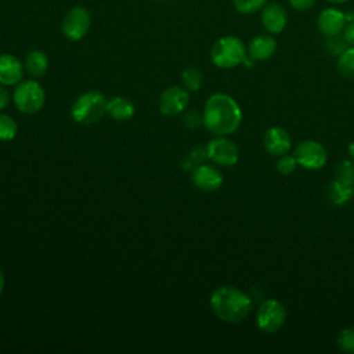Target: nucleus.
Listing matches in <instances>:
<instances>
[{"label": "nucleus", "instance_id": "obj_23", "mask_svg": "<svg viewBox=\"0 0 354 354\" xmlns=\"http://www.w3.org/2000/svg\"><path fill=\"white\" fill-rule=\"evenodd\" d=\"M18 124L7 113L0 112V141H10L17 136Z\"/></svg>", "mask_w": 354, "mask_h": 354}, {"label": "nucleus", "instance_id": "obj_4", "mask_svg": "<svg viewBox=\"0 0 354 354\" xmlns=\"http://www.w3.org/2000/svg\"><path fill=\"white\" fill-rule=\"evenodd\" d=\"M106 112L105 97L98 91H86L80 94L71 108V116L80 124H93Z\"/></svg>", "mask_w": 354, "mask_h": 354}, {"label": "nucleus", "instance_id": "obj_24", "mask_svg": "<svg viewBox=\"0 0 354 354\" xmlns=\"http://www.w3.org/2000/svg\"><path fill=\"white\" fill-rule=\"evenodd\" d=\"M267 3L268 0H232V4L239 14H253L261 10Z\"/></svg>", "mask_w": 354, "mask_h": 354}, {"label": "nucleus", "instance_id": "obj_32", "mask_svg": "<svg viewBox=\"0 0 354 354\" xmlns=\"http://www.w3.org/2000/svg\"><path fill=\"white\" fill-rule=\"evenodd\" d=\"M8 101H10L8 91L3 86H0V109L6 108L8 105Z\"/></svg>", "mask_w": 354, "mask_h": 354}, {"label": "nucleus", "instance_id": "obj_11", "mask_svg": "<svg viewBox=\"0 0 354 354\" xmlns=\"http://www.w3.org/2000/svg\"><path fill=\"white\" fill-rule=\"evenodd\" d=\"M347 25L346 12L337 8H325L319 12L317 19V26L324 36L342 35Z\"/></svg>", "mask_w": 354, "mask_h": 354}, {"label": "nucleus", "instance_id": "obj_10", "mask_svg": "<svg viewBox=\"0 0 354 354\" xmlns=\"http://www.w3.org/2000/svg\"><path fill=\"white\" fill-rule=\"evenodd\" d=\"M189 104V94L180 86H170L159 97V111L166 116H176L185 111Z\"/></svg>", "mask_w": 354, "mask_h": 354}, {"label": "nucleus", "instance_id": "obj_8", "mask_svg": "<svg viewBox=\"0 0 354 354\" xmlns=\"http://www.w3.org/2000/svg\"><path fill=\"white\" fill-rule=\"evenodd\" d=\"M206 153L212 162L225 167L236 165L239 159L238 147L225 136H217L216 138L210 140L206 145Z\"/></svg>", "mask_w": 354, "mask_h": 354}, {"label": "nucleus", "instance_id": "obj_31", "mask_svg": "<svg viewBox=\"0 0 354 354\" xmlns=\"http://www.w3.org/2000/svg\"><path fill=\"white\" fill-rule=\"evenodd\" d=\"M342 35H343L346 43H347L348 46H353V47H354V21L347 22V25H346V28H344V30H343Z\"/></svg>", "mask_w": 354, "mask_h": 354}, {"label": "nucleus", "instance_id": "obj_19", "mask_svg": "<svg viewBox=\"0 0 354 354\" xmlns=\"http://www.w3.org/2000/svg\"><path fill=\"white\" fill-rule=\"evenodd\" d=\"M26 72L33 77L43 76L48 69V58L47 55L40 50H32L25 57L24 64Z\"/></svg>", "mask_w": 354, "mask_h": 354}, {"label": "nucleus", "instance_id": "obj_3", "mask_svg": "<svg viewBox=\"0 0 354 354\" xmlns=\"http://www.w3.org/2000/svg\"><path fill=\"white\" fill-rule=\"evenodd\" d=\"M246 46L236 36H223L214 41L210 50L213 64L223 69H231L243 64L246 58Z\"/></svg>", "mask_w": 354, "mask_h": 354}, {"label": "nucleus", "instance_id": "obj_28", "mask_svg": "<svg viewBox=\"0 0 354 354\" xmlns=\"http://www.w3.org/2000/svg\"><path fill=\"white\" fill-rule=\"evenodd\" d=\"M183 123L187 129L194 130V129H198L201 124H203V116L196 109H192L184 113Z\"/></svg>", "mask_w": 354, "mask_h": 354}, {"label": "nucleus", "instance_id": "obj_27", "mask_svg": "<svg viewBox=\"0 0 354 354\" xmlns=\"http://www.w3.org/2000/svg\"><path fill=\"white\" fill-rule=\"evenodd\" d=\"M348 44L346 43L343 35H336V36H328L326 37V48L332 55H340Z\"/></svg>", "mask_w": 354, "mask_h": 354}, {"label": "nucleus", "instance_id": "obj_25", "mask_svg": "<svg viewBox=\"0 0 354 354\" xmlns=\"http://www.w3.org/2000/svg\"><path fill=\"white\" fill-rule=\"evenodd\" d=\"M337 346L342 351L354 354V326H348L340 330L337 335Z\"/></svg>", "mask_w": 354, "mask_h": 354}, {"label": "nucleus", "instance_id": "obj_14", "mask_svg": "<svg viewBox=\"0 0 354 354\" xmlns=\"http://www.w3.org/2000/svg\"><path fill=\"white\" fill-rule=\"evenodd\" d=\"M290 144L292 141L289 133L279 126L270 127L263 136V145L266 151L275 156L288 153V151L290 149Z\"/></svg>", "mask_w": 354, "mask_h": 354}, {"label": "nucleus", "instance_id": "obj_30", "mask_svg": "<svg viewBox=\"0 0 354 354\" xmlns=\"http://www.w3.org/2000/svg\"><path fill=\"white\" fill-rule=\"evenodd\" d=\"M317 0H289V6L296 11L310 10Z\"/></svg>", "mask_w": 354, "mask_h": 354}, {"label": "nucleus", "instance_id": "obj_6", "mask_svg": "<svg viewBox=\"0 0 354 354\" xmlns=\"http://www.w3.org/2000/svg\"><path fill=\"white\" fill-rule=\"evenodd\" d=\"M286 319V308L275 299L263 301L256 313V322L260 330L266 333H275Z\"/></svg>", "mask_w": 354, "mask_h": 354}, {"label": "nucleus", "instance_id": "obj_35", "mask_svg": "<svg viewBox=\"0 0 354 354\" xmlns=\"http://www.w3.org/2000/svg\"><path fill=\"white\" fill-rule=\"evenodd\" d=\"M326 1L330 4H343V3H347L348 0H326Z\"/></svg>", "mask_w": 354, "mask_h": 354}, {"label": "nucleus", "instance_id": "obj_2", "mask_svg": "<svg viewBox=\"0 0 354 354\" xmlns=\"http://www.w3.org/2000/svg\"><path fill=\"white\" fill-rule=\"evenodd\" d=\"M210 308L214 315L228 324L243 321L252 311V299L235 286H220L210 295Z\"/></svg>", "mask_w": 354, "mask_h": 354}, {"label": "nucleus", "instance_id": "obj_16", "mask_svg": "<svg viewBox=\"0 0 354 354\" xmlns=\"http://www.w3.org/2000/svg\"><path fill=\"white\" fill-rule=\"evenodd\" d=\"M275 51H277V41L270 35L254 36L248 46L249 58H252L253 61L270 59L275 54Z\"/></svg>", "mask_w": 354, "mask_h": 354}, {"label": "nucleus", "instance_id": "obj_22", "mask_svg": "<svg viewBox=\"0 0 354 354\" xmlns=\"http://www.w3.org/2000/svg\"><path fill=\"white\" fill-rule=\"evenodd\" d=\"M335 178L342 183L354 185V160H350V159L340 160L335 169Z\"/></svg>", "mask_w": 354, "mask_h": 354}, {"label": "nucleus", "instance_id": "obj_21", "mask_svg": "<svg viewBox=\"0 0 354 354\" xmlns=\"http://www.w3.org/2000/svg\"><path fill=\"white\" fill-rule=\"evenodd\" d=\"M181 80H183L185 88H188L191 91H198L203 83V75H202L201 69H198L195 66H189L183 71Z\"/></svg>", "mask_w": 354, "mask_h": 354}, {"label": "nucleus", "instance_id": "obj_13", "mask_svg": "<svg viewBox=\"0 0 354 354\" xmlns=\"http://www.w3.org/2000/svg\"><path fill=\"white\" fill-rule=\"evenodd\" d=\"M261 25L268 33H281L288 24L286 10L279 3H267L261 8Z\"/></svg>", "mask_w": 354, "mask_h": 354}, {"label": "nucleus", "instance_id": "obj_20", "mask_svg": "<svg viewBox=\"0 0 354 354\" xmlns=\"http://www.w3.org/2000/svg\"><path fill=\"white\" fill-rule=\"evenodd\" d=\"M337 71L346 79H354V47L348 46L337 57Z\"/></svg>", "mask_w": 354, "mask_h": 354}, {"label": "nucleus", "instance_id": "obj_29", "mask_svg": "<svg viewBox=\"0 0 354 354\" xmlns=\"http://www.w3.org/2000/svg\"><path fill=\"white\" fill-rule=\"evenodd\" d=\"M195 165H201L206 158H207V153H206V147H194L191 151H189V156H188Z\"/></svg>", "mask_w": 354, "mask_h": 354}, {"label": "nucleus", "instance_id": "obj_9", "mask_svg": "<svg viewBox=\"0 0 354 354\" xmlns=\"http://www.w3.org/2000/svg\"><path fill=\"white\" fill-rule=\"evenodd\" d=\"M295 158L299 166L307 170H318L325 166L328 153L322 144L314 140L301 141L295 149Z\"/></svg>", "mask_w": 354, "mask_h": 354}, {"label": "nucleus", "instance_id": "obj_1", "mask_svg": "<svg viewBox=\"0 0 354 354\" xmlns=\"http://www.w3.org/2000/svg\"><path fill=\"white\" fill-rule=\"evenodd\" d=\"M202 116L205 127L216 136L232 134L242 122V111L238 102L224 93H216L207 98Z\"/></svg>", "mask_w": 354, "mask_h": 354}, {"label": "nucleus", "instance_id": "obj_18", "mask_svg": "<svg viewBox=\"0 0 354 354\" xmlns=\"http://www.w3.org/2000/svg\"><path fill=\"white\" fill-rule=\"evenodd\" d=\"M326 196H328L329 202L336 206L346 205L354 196V185L342 183L335 178L333 181L329 183V185L326 188Z\"/></svg>", "mask_w": 354, "mask_h": 354}, {"label": "nucleus", "instance_id": "obj_26", "mask_svg": "<svg viewBox=\"0 0 354 354\" xmlns=\"http://www.w3.org/2000/svg\"><path fill=\"white\" fill-rule=\"evenodd\" d=\"M297 160H296V158H295V155L292 156V155H281L279 156V159H278V162H277V170L281 173V174H283V176H289V174H292L295 170H296V167H297Z\"/></svg>", "mask_w": 354, "mask_h": 354}, {"label": "nucleus", "instance_id": "obj_33", "mask_svg": "<svg viewBox=\"0 0 354 354\" xmlns=\"http://www.w3.org/2000/svg\"><path fill=\"white\" fill-rule=\"evenodd\" d=\"M4 285H6V278H4V272H3V270L0 268V296H1L3 290H4Z\"/></svg>", "mask_w": 354, "mask_h": 354}, {"label": "nucleus", "instance_id": "obj_12", "mask_svg": "<svg viewBox=\"0 0 354 354\" xmlns=\"http://www.w3.org/2000/svg\"><path fill=\"white\" fill-rule=\"evenodd\" d=\"M191 180L199 189L205 192H213L221 187L223 174L216 167L201 163L192 169Z\"/></svg>", "mask_w": 354, "mask_h": 354}, {"label": "nucleus", "instance_id": "obj_17", "mask_svg": "<svg viewBox=\"0 0 354 354\" xmlns=\"http://www.w3.org/2000/svg\"><path fill=\"white\" fill-rule=\"evenodd\" d=\"M106 113L115 120H129L134 115V105L126 97H113L106 101Z\"/></svg>", "mask_w": 354, "mask_h": 354}, {"label": "nucleus", "instance_id": "obj_7", "mask_svg": "<svg viewBox=\"0 0 354 354\" xmlns=\"http://www.w3.org/2000/svg\"><path fill=\"white\" fill-rule=\"evenodd\" d=\"M90 25H91L90 12L84 7L76 6L71 8L64 17L61 29L66 39L72 41H77L87 35Z\"/></svg>", "mask_w": 354, "mask_h": 354}, {"label": "nucleus", "instance_id": "obj_15", "mask_svg": "<svg viewBox=\"0 0 354 354\" xmlns=\"http://www.w3.org/2000/svg\"><path fill=\"white\" fill-rule=\"evenodd\" d=\"M25 66L12 54H0V83L14 86L22 80Z\"/></svg>", "mask_w": 354, "mask_h": 354}, {"label": "nucleus", "instance_id": "obj_34", "mask_svg": "<svg viewBox=\"0 0 354 354\" xmlns=\"http://www.w3.org/2000/svg\"><path fill=\"white\" fill-rule=\"evenodd\" d=\"M347 152H348V156L351 160H354V142H350L348 147H347Z\"/></svg>", "mask_w": 354, "mask_h": 354}, {"label": "nucleus", "instance_id": "obj_5", "mask_svg": "<svg viewBox=\"0 0 354 354\" xmlns=\"http://www.w3.org/2000/svg\"><path fill=\"white\" fill-rule=\"evenodd\" d=\"M12 101L19 112L33 115L44 106L46 93L36 80H24L17 84L12 93Z\"/></svg>", "mask_w": 354, "mask_h": 354}]
</instances>
